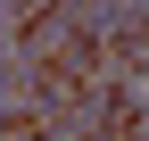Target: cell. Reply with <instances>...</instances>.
Instances as JSON below:
<instances>
[{
  "label": "cell",
  "instance_id": "obj_2",
  "mask_svg": "<svg viewBox=\"0 0 149 141\" xmlns=\"http://www.w3.org/2000/svg\"><path fill=\"white\" fill-rule=\"evenodd\" d=\"M8 17H17V25H42V17H50V0H17Z\"/></svg>",
  "mask_w": 149,
  "mask_h": 141
},
{
  "label": "cell",
  "instance_id": "obj_1",
  "mask_svg": "<svg viewBox=\"0 0 149 141\" xmlns=\"http://www.w3.org/2000/svg\"><path fill=\"white\" fill-rule=\"evenodd\" d=\"M83 66H91V42H58V50H50V58H42V91L50 100H83Z\"/></svg>",
  "mask_w": 149,
  "mask_h": 141
}]
</instances>
